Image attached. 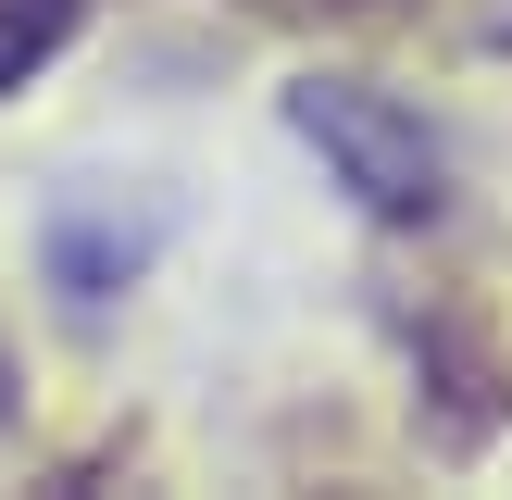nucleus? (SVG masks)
<instances>
[{"label": "nucleus", "instance_id": "f257e3e1", "mask_svg": "<svg viewBox=\"0 0 512 500\" xmlns=\"http://www.w3.org/2000/svg\"><path fill=\"white\" fill-rule=\"evenodd\" d=\"M288 125H300V150H325V175H338L375 225H438L450 150H438V125H425L413 100L363 88V75H300V88H288Z\"/></svg>", "mask_w": 512, "mask_h": 500}, {"label": "nucleus", "instance_id": "f03ea898", "mask_svg": "<svg viewBox=\"0 0 512 500\" xmlns=\"http://www.w3.org/2000/svg\"><path fill=\"white\" fill-rule=\"evenodd\" d=\"M75 13H88V0H0V100H13L25 75H50V63H63Z\"/></svg>", "mask_w": 512, "mask_h": 500}]
</instances>
